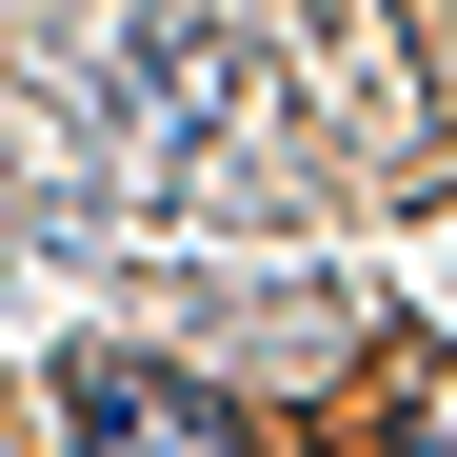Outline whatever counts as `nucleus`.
<instances>
[{"label": "nucleus", "mask_w": 457, "mask_h": 457, "mask_svg": "<svg viewBox=\"0 0 457 457\" xmlns=\"http://www.w3.org/2000/svg\"><path fill=\"white\" fill-rule=\"evenodd\" d=\"M60 457H239V398L179 358H60Z\"/></svg>", "instance_id": "1"}]
</instances>
